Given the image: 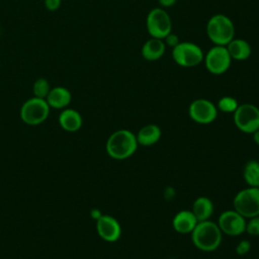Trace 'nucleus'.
Returning <instances> with one entry per match:
<instances>
[{"label":"nucleus","instance_id":"obj_18","mask_svg":"<svg viewBox=\"0 0 259 259\" xmlns=\"http://www.w3.org/2000/svg\"><path fill=\"white\" fill-rule=\"evenodd\" d=\"M213 203L210 198L206 196H199L193 201L191 211L198 222H202L210 219L213 213Z\"/></svg>","mask_w":259,"mask_h":259},{"label":"nucleus","instance_id":"obj_1","mask_svg":"<svg viewBox=\"0 0 259 259\" xmlns=\"http://www.w3.org/2000/svg\"><path fill=\"white\" fill-rule=\"evenodd\" d=\"M139 144L136 135L128 130L113 132L106 141V153L114 160L130 158L137 151Z\"/></svg>","mask_w":259,"mask_h":259},{"label":"nucleus","instance_id":"obj_20","mask_svg":"<svg viewBox=\"0 0 259 259\" xmlns=\"http://www.w3.org/2000/svg\"><path fill=\"white\" fill-rule=\"evenodd\" d=\"M243 178L248 186L259 187V162L256 160L248 161L243 169Z\"/></svg>","mask_w":259,"mask_h":259},{"label":"nucleus","instance_id":"obj_23","mask_svg":"<svg viewBox=\"0 0 259 259\" xmlns=\"http://www.w3.org/2000/svg\"><path fill=\"white\" fill-rule=\"evenodd\" d=\"M251 236H259V215L250 218L246 223V231Z\"/></svg>","mask_w":259,"mask_h":259},{"label":"nucleus","instance_id":"obj_19","mask_svg":"<svg viewBox=\"0 0 259 259\" xmlns=\"http://www.w3.org/2000/svg\"><path fill=\"white\" fill-rule=\"evenodd\" d=\"M226 48L230 57L237 61L247 60L251 55L250 45L242 38H233Z\"/></svg>","mask_w":259,"mask_h":259},{"label":"nucleus","instance_id":"obj_10","mask_svg":"<svg viewBox=\"0 0 259 259\" xmlns=\"http://www.w3.org/2000/svg\"><path fill=\"white\" fill-rule=\"evenodd\" d=\"M246 219L235 209L223 211L218 219V226L223 234L236 237L246 231Z\"/></svg>","mask_w":259,"mask_h":259},{"label":"nucleus","instance_id":"obj_25","mask_svg":"<svg viewBox=\"0 0 259 259\" xmlns=\"http://www.w3.org/2000/svg\"><path fill=\"white\" fill-rule=\"evenodd\" d=\"M62 4V0H44L45 8L49 11H57Z\"/></svg>","mask_w":259,"mask_h":259},{"label":"nucleus","instance_id":"obj_12","mask_svg":"<svg viewBox=\"0 0 259 259\" xmlns=\"http://www.w3.org/2000/svg\"><path fill=\"white\" fill-rule=\"evenodd\" d=\"M96 231L102 240L109 243L116 242L121 236L120 224L109 214H102L96 221Z\"/></svg>","mask_w":259,"mask_h":259},{"label":"nucleus","instance_id":"obj_21","mask_svg":"<svg viewBox=\"0 0 259 259\" xmlns=\"http://www.w3.org/2000/svg\"><path fill=\"white\" fill-rule=\"evenodd\" d=\"M51 88L52 87H51V84H50L49 80L44 78V77H40V78L36 79L34 81L33 85H32L33 96L46 99V97L48 96Z\"/></svg>","mask_w":259,"mask_h":259},{"label":"nucleus","instance_id":"obj_2","mask_svg":"<svg viewBox=\"0 0 259 259\" xmlns=\"http://www.w3.org/2000/svg\"><path fill=\"white\" fill-rule=\"evenodd\" d=\"M190 235L193 245L203 252L217 250L223 239V233L218 224L209 220L198 222Z\"/></svg>","mask_w":259,"mask_h":259},{"label":"nucleus","instance_id":"obj_24","mask_svg":"<svg viewBox=\"0 0 259 259\" xmlns=\"http://www.w3.org/2000/svg\"><path fill=\"white\" fill-rule=\"evenodd\" d=\"M250 250H251V243L248 240L240 241L235 248V252L239 256H244L248 254Z\"/></svg>","mask_w":259,"mask_h":259},{"label":"nucleus","instance_id":"obj_4","mask_svg":"<svg viewBox=\"0 0 259 259\" xmlns=\"http://www.w3.org/2000/svg\"><path fill=\"white\" fill-rule=\"evenodd\" d=\"M51 107L44 98L31 97L23 102L20 107V118L28 125H37L42 123L50 115Z\"/></svg>","mask_w":259,"mask_h":259},{"label":"nucleus","instance_id":"obj_9","mask_svg":"<svg viewBox=\"0 0 259 259\" xmlns=\"http://www.w3.org/2000/svg\"><path fill=\"white\" fill-rule=\"evenodd\" d=\"M203 59L205 68L213 75H221L228 71L232 61V58L225 46L212 47Z\"/></svg>","mask_w":259,"mask_h":259},{"label":"nucleus","instance_id":"obj_15","mask_svg":"<svg viewBox=\"0 0 259 259\" xmlns=\"http://www.w3.org/2000/svg\"><path fill=\"white\" fill-rule=\"evenodd\" d=\"M83 123L82 115L74 108H64L59 114V124L66 132H77Z\"/></svg>","mask_w":259,"mask_h":259},{"label":"nucleus","instance_id":"obj_13","mask_svg":"<svg viewBox=\"0 0 259 259\" xmlns=\"http://www.w3.org/2000/svg\"><path fill=\"white\" fill-rule=\"evenodd\" d=\"M198 221L196 220L195 215L191 210L183 209L178 211L172 221L173 229L179 234H191L194 230L195 226L197 225Z\"/></svg>","mask_w":259,"mask_h":259},{"label":"nucleus","instance_id":"obj_7","mask_svg":"<svg viewBox=\"0 0 259 259\" xmlns=\"http://www.w3.org/2000/svg\"><path fill=\"white\" fill-rule=\"evenodd\" d=\"M172 57L177 65L185 68H191L201 63L204 55L202 50L197 45L182 41L173 48Z\"/></svg>","mask_w":259,"mask_h":259},{"label":"nucleus","instance_id":"obj_8","mask_svg":"<svg viewBox=\"0 0 259 259\" xmlns=\"http://www.w3.org/2000/svg\"><path fill=\"white\" fill-rule=\"evenodd\" d=\"M146 25L152 37L163 39L172 30L169 14L163 8H153L147 15Z\"/></svg>","mask_w":259,"mask_h":259},{"label":"nucleus","instance_id":"obj_22","mask_svg":"<svg viewBox=\"0 0 259 259\" xmlns=\"http://www.w3.org/2000/svg\"><path fill=\"white\" fill-rule=\"evenodd\" d=\"M238 106H239V103L237 99L232 96L222 97L217 104V108L226 113H234Z\"/></svg>","mask_w":259,"mask_h":259},{"label":"nucleus","instance_id":"obj_28","mask_svg":"<svg viewBox=\"0 0 259 259\" xmlns=\"http://www.w3.org/2000/svg\"><path fill=\"white\" fill-rule=\"evenodd\" d=\"M91 218L92 219H94L95 221H97L101 215H102V213H101V211L99 210V209H97V208H94V209H92L91 210Z\"/></svg>","mask_w":259,"mask_h":259},{"label":"nucleus","instance_id":"obj_5","mask_svg":"<svg viewBox=\"0 0 259 259\" xmlns=\"http://www.w3.org/2000/svg\"><path fill=\"white\" fill-rule=\"evenodd\" d=\"M233 205L245 219L259 215V187L248 186L240 190L233 199Z\"/></svg>","mask_w":259,"mask_h":259},{"label":"nucleus","instance_id":"obj_29","mask_svg":"<svg viewBox=\"0 0 259 259\" xmlns=\"http://www.w3.org/2000/svg\"><path fill=\"white\" fill-rule=\"evenodd\" d=\"M253 135V140H254V142L259 146V130H257L254 134H252Z\"/></svg>","mask_w":259,"mask_h":259},{"label":"nucleus","instance_id":"obj_3","mask_svg":"<svg viewBox=\"0 0 259 259\" xmlns=\"http://www.w3.org/2000/svg\"><path fill=\"white\" fill-rule=\"evenodd\" d=\"M208 38L215 46H227L235 34V27L232 20L224 14H215L209 18L206 24Z\"/></svg>","mask_w":259,"mask_h":259},{"label":"nucleus","instance_id":"obj_26","mask_svg":"<svg viewBox=\"0 0 259 259\" xmlns=\"http://www.w3.org/2000/svg\"><path fill=\"white\" fill-rule=\"evenodd\" d=\"M163 40H164L165 45H167V46H169V47H172V48L176 47V46L180 42L178 36H177L176 34L172 33V32H170L169 34H167V35L163 38Z\"/></svg>","mask_w":259,"mask_h":259},{"label":"nucleus","instance_id":"obj_17","mask_svg":"<svg viewBox=\"0 0 259 259\" xmlns=\"http://www.w3.org/2000/svg\"><path fill=\"white\" fill-rule=\"evenodd\" d=\"M166 45L163 39L151 37L142 48V56L147 61L159 60L165 53Z\"/></svg>","mask_w":259,"mask_h":259},{"label":"nucleus","instance_id":"obj_16","mask_svg":"<svg viewBox=\"0 0 259 259\" xmlns=\"http://www.w3.org/2000/svg\"><path fill=\"white\" fill-rule=\"evenodd\" d=\"M161 128L157 124L150 123L141 127L137 133L136 138L139 145L148 147L158 143L161 138Z\"/></svg>","mask_w":259,"mask_h":259},{"label":"nucleus","instance_id":"obj_27","mask_svg":"<svg viewBox=\"0 0 259 259\" xmlns=\"http://www.w3.org/2000/svg\"><path fill=\"white\" fill-rule=\"evenodd\" d=\"M177 0H159V3L162 7H170L176 3Z\"/></svg>","mask_w":259,"mask_h":259},{"label":"nucleus","instance_id":"obj_6","mask_svg":"<svg viewBox=\"0 0 259 259\" xmlns=\"http://www.w3.org/2000/svg\"><path fill=\"white\" fill-rule=\"evenodd\" d=\"M234 114V123L245 134H254L259 130V108L251 103L239 104Z\"/></svg>","mask_w":259,"mask_h":259},{"label":"nucleus","instance_id":"obj_11","mask_svg":"<svg viewBox=\"0 0 259 259\" xmlns=\"http://www.w3.org/2000/svg\"><path fill=\"white\" fill-rule=\"evenodd\" d=\"M188 113L193 121L200 124H207L217 118L218 108L211 101L198 98L190 103Z\"/></svg>","mask_w":259,"mask_h":259},{"label":"nucleus","instance_id":"obj_14","mask_svg":"<svg viewBox=\"0 0 259 259\" xmlns=\"http://www.w3.org/2000/svg\"><path fill=\"white\" fill-rule=\"evenodd\" d=\"M46 100L51 108L64 109L71 103L72 94L66 87L56 86L51 88Z\"/></svg>","mask_w":259,"mask_h":259}]
</instances>
